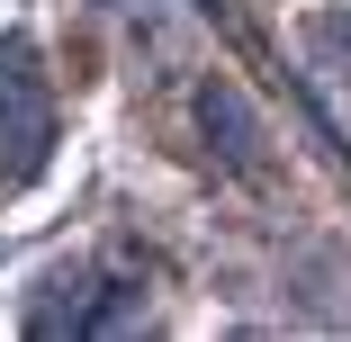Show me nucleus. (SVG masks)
I'll return each instance as SVG.
<instances>
[{"label":"nucleus","mask_w":351,"mask_h":342,"mask_svg":"<svg viewBox=\"0 0 351 342\" xmlns=\"http://www.w3.org/2000/svg\"><path fill=\"white\" fill-rule=\"evenodd\" d=\"M198 117H207V135L226 145V162H252V154H261V126H252V108H243L234 82H207V90H198Z\"/></svg>","instance_id":"2"},{"label":"nucleus","mask_w":351,"mask_h":342,"mask_svg":"<svg viewBox=\"0 0 351 342\" xmlns=\"http://www.w3.org/2000/svg\"><path fill=\"white\" fill-rule=\"evenodd\" d=\"M45 154H54V99L36 82V54L10 36V45H0V189L36 180Z\"/></svg>","instance_id":"1"}]
</instances>
